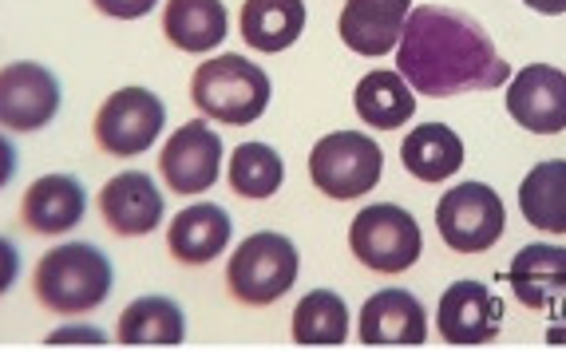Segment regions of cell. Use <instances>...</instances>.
Masks as SVG:
<instances>
[{"mask_svg":"<svg viewBox=\"0 0 566 352\" xmlns=\"http://www.w3.org/2000/svg\"><path fill=\"white\" fill-rule=\"evenodd\" d=\"M112 262L92 242H64L40 254L32 269V294L56 317H84L112 294Z\"/></svg>","mask_w":566,"mask_h":352,"instance_id":"7a4b0ae2","label":"cell"},{"mask_svg":"<svg viewBox=\"0 0 566 352\" xmlns=\"http://www.w3.org/2000/svg\"><path fill=\"white\" fill-rule=\"evenodd\" d=\"M520 210L527 226L566 234V159H543L523 174Z\"/></svg>","mask_w":566,"mask_h":352,"instance_id":"603a6c76","label":"cell"},{"mask_svg":"<svg viewBox=\"0 0 566 352\" xmlns=\"http://www.w3.org/2000/svg\"><path fill=\"white\" fill-rule=\"evenodd\" d=\"M64 92L60 79L36 60H17L0 67V127L9 131H40L60 115Z\"/></svg>","mask_w":566,"mask_h":352,"instance_id":"9c48e42d","label":"cell"},{"mask_svg":"<svg viewBox=\"0 0 566 352\" xmlns=\"http://www.w3.org/2000/svg\"><path fill=\"white\" fill-rule=\"evenodd\" d=\"M115 337L123 344H182L187 341V321H182V309L170 297H139L119 313Z\"/></svg>","mask_w":566,"mask_h":352,"instance_id":"cb8c5ba5","label":"cell"},{"mask_svg":"<svg viewBox=\"0 0 566 352\" xmlns=\"http://www.w3.org/2000/svg\"><path fill=\"white\" fill-rule=\"evenodd\" d=\"M17 274H20V249L9 238H0V297L17 286Z\"/></svg>","mask_w":566,"mask_h":352,"instance_id":"f1b7e54d","label":"cell"},{"mask_svg":"<svg viewBox=\"0 0 566 352\" xmlns=\"http://www.w3.org/2000/svg\"><path fill=\"white\" fill-rule=\"evenodd\" d=\"M360 344H424L428 313L424 301L408 289H380L360 305Z\"/></svg>","mask_w":566,"mask_h":352,"instance_id":"9a60e30c","label":"cell"},{"mask_svg":"<svg viewBox=\"0 0 566 352\" xmlns=\"http://www.w3.org/2000/svg\"><path fill=\"white\" fill-rule=\"evenodd\" d=\"M52 344H72V341H84V344H104L107 333L104 329H95V324H64L56 333H48Z\"/></svg>","mask_w":566,"mask_h":352,"instance_id":"83f0119b","label":"cell"},{"mask_svg":"<svg viewBox=\"0 0 566 352\" xmlns=\"http://www.w3.org/2000/svg\"><path fill=\"white\" fill-rule=\"evenodd\" d=\"M302 269V254L285 234L262 230L250 234L242 246L230 254L227 262V289L234 301L250 305V309H265V305L282 301L297 281Z\"/></svg>","mask_w":566,"mask_h":352,"instance_id":"277c9868","label":"cell"},{"mask_svg":"<svg viewBox=\"0 0 566 352\" xmlns=\"http://www.w3.org/2000/svg\"><path fill=\"white\" fill-rule=\"evenodd\" d=\"M293 341L297 344H345L349 341V305L333 289H313L293 309Z\"/></svg>","mask_w":566,"mask_h":352,"instance_id":"d4e9b609","label":"cell"},{"mask_svg":"<svg viewBox=\"0 0 566 352\" xmlns=\"http://www.w3.org/2000/svg\"><path fill=\"white\" fill-rule=\"evenodd\" d=\"M84 210H87L84 182L72 179V174H44L20 199V222L32 234L56 238V234H67V230H76L84 222Z\"/></svg>","mask_w":566,"mask_h":352,"instance_id":"2e32d148","label":"cell"},{"mask_svg":"<svg viewBox=\"0 0 566 352\" xmlns=\"http://www.w3.org/2000/svg\"><path fill=\"white\" fill-rule=\"evenodd\" d=\"M380 174H385V151L365 131H333L310 151L313 186L333 202L365 199L368 191H377Z\"/></svg>","mask_w":566,"mask_h":352,"instance_id":"5b68a950","label":"cell"},{"mask_svg":"<svg viewBox=\"0 0 566 352\" xmlns=\"http://www.w3.org/2000/svg\"><path fill=\"white\" fill-rule=\"evenodd\" d=\"M159 174L167 191L175 194H202L222 174V135L207 119H190L170 135L159 151Z\"/></svg>","mask_w":566,"mask_h":352,"instance_id":"30bf717a","label":"cell"},{"mask_svg":"<svg viewBox=\"0 0 566 352\" xmlns=\"http://www.w3.org/2000/svg\"><path fill=\"white\" fill-rule=\"evenodd\" d=\"M507 210L488 182H460L436 202V230L455 254H488L503 238Z\"/></svg>","mask_w":566,"mask_h":352,"instance_id":"ba28073f","label":"cell"},{"mask_svg":"<svg viewBox=\"0 0 566 352\" xmlns=\"http://www.w3.org/2000/svg\"><path fill=\"white\" fill-rule=\"evenodd\" d=\"M353 107H357L360 124L377 127V131H397V127L412 124L416 115V92L400 72H368L360 76L357 92H353Z\"/></svg>","mask_w":566,"mask_h":352,"instance_id":"ffe728a7","label":"cell"},{"mask_svg":"<svg viewBox=\"0 0 566 352\" xmlns=\"http://www.w3.org/2000/svg\"><path fill=\"white\" fill-rule=\"evenodd\" d=\"M507 115L531 135L566 131V72L555 64H527L507 84Z\"/></svg>","mask_w":566,"mask_h":352,"instance_id":"7c38bea8","label":"cell"},{"mask_svg":"<svg viewBox=\"0 0 566 352\" xmlns=\"http://www.w3.org/2000/svg\"><path fill=\"white\" fill-rule=\"evenodd\" d=\"M349 249L373 274H405L424 254L420 222L397 202L365 206L349 226Z\"/></svg>","mask_w":566,"mask_h":352,"instance_id":"8992f818","label":"cell"},{"mask_svg":"<svg viewBox=\"0 0 566 352\" xmlns=\"http://www.w3.org/2000/svg\"><path fill=\"white\" fill-rule=\"evenodd\" d=\"M167 124V104L151 87H119L95 111V147L112 159H139L159 143Z\"/></svg>","mask_w":566,"mask_h":352,"instance_id":"52a82bcc","label":"cell"},{"mask_svg":"<svg viewBox=\"0 0 566 352\" xmlns=\"http://www.w3.org/2000/svg\"><path fill=\"white\" fill-rule=\"evenodd\" d=\"M12 174H17V147H12L4 135H0V191H4V186L12 182Z\"/></svg>","mask_w":566,"mask_h":352,"instance_id":"f546056e","label":"cell"},{"mask_svg":"<svg viewBox=\"0 0 566 352\" xmlns=\"http://www.w3.org/2000/svg\"><path fill=\"white\" fill-rule=\"evenodd\" d=\"M92 4L112 20H139L159 9V0H92Z\"/></svg>","mask_w":566,"mask_h":352,"instance_id":"4316f807","label":"cell"},{"mask_svg":"<svg viewBox=\"0 0 566 352\" xmlns=\"http://www.w3.org/2000/svg\"><path fill=\"white\" fill-rule=\"evenodd\" d=\"M527 9H535V12H543V17H563L566 12V0H523Z\"/></svg>","mask_w":566,"mask_h":352,"instance_id":"4dcf8cb0","label":"cell"},{"mask_svg":"<svg viewBox=\"0 0 566 352\" xmlns=\"http://www.w3.org/2000/svg\"><path fill=\"white\" fill-rule=\"evenodd\" d=\"M163 36L179 52H214L230 36V17L222 0H167Z\"/></svg>","mask_w":566,"mask_h":352,"instance_id":"d6986e66","label":"cell"},{"mask_svg":"<svg viewBox=\"0 0 566 352\" xmlns=\"http://www.w3.org/2000/svg\"><path fill=\"white\" fill-rule=\"evenodd\" d=\"M190 99L207 119L222 127H245L270 107V76L238 52L210 56L190 76Z\"/></svg>","mask_w":566,"mask_h":352,"instance_id":"3957f363","label":"cell"},{"mask_svg":"<svg viewBox=\"0 0 566 352\" xmlns=\"http://www.w3.org/2000/svg\"><path fill=\"white\" fill-rule=\"evenodd\" d=\"M234 222L214 202H195L179 210L175 222L167 226V249L179 266H210L218 254H227Z\"/></svg>","mask_w":566,"mask_h":352,"instance_id":"e0dca14e","label":"cell"},{"mask_svg":"<svg viewBox=\"0 0 566 352\" xmlns=\"http://www.w3.org/2000/svg\"><path fill=\"white\" fill-rule=\"evenodd\" d=\"M405 171L420 182H444L463 167V139L448 124L412 127L400 143Z\"/></svg>","mask_w":566,"mask_h":352,"instance_id":"7402d4cb","label":"cell"},{"mask_svg":"<svg viewBox=\"0 0 566 352\" xmlns=\"http://www.w3.org/2000/svg\"><path fill=\"white\" fill-rule=\"evenodd\" d=\"M397 72L416 96L432 99L495 92L507 84V60L495 52L488 29L444 4H420L408 12L397 44Z\"/></svg>","mask_w":566,"mask_h":352,"instance_id":"6da1fadb","label":"cell"},{"mask_svg":"<svg viewBox=\"0 0 566 352\" xmlns=\"http://www.w3.org/2000/svg\"><path fill=\"white\" fill-rule=\"evenodd\" d=\"M507 286L527 309H547L558 297H566V249L547 246V242H531L511 257Z\"/></svg>","mask_w":566,"mask_h":352,"instance_id":"ac0fdd59","label":"cell"},{"mask_svg":"<svg viewBox=\"0 0 566 352\" xmlns=\"http://www.w3.org/2000/svg\"><path fill=\"white\" fill-rule=\"evenodd\" d=\"M282 179L285 162L270 143H242L230 151L227 182L230 191L242 194V199H270V194L282 191Z\"/></svg>","mask_w":566,"mask_h":352,"instance_id":"484cf974","label":"cell"},{"mask_svg":"<svg viewBox=\"0 0 566 352\" xmlns=\"http://www.w3.org/2000/svg\"><path fill=\"white\" fill-rule=\"evenodd\" d=\"M238 29L254 52H285L305 32V0H245Z\"/></svg>","mask_w":566,"mask_h":352,"instance_id":"44dd1931","label":"cell"},{"mask_svg":"<svg viewBox=\"0 0 566 352\" xmlns=\"http://www.w3.org/2000/svg\"><path fill=\"white\" fill-rule=\"evenodd\" d=\"M503 329V301L491 294L483 281H452L440 297L436 309V333L444 337V344L468 349V344H488L495 341Z\"/></svg>","mask_w":566,"mask_h":352,"instance_id":"8fae6325","label":"cell"},{"mask_svg":"<svg viewBox=\"0 0 566 352\" xmlns=\"http://www.w3.org/2000/svg\"><path fill=\"white\" fill-rule=\"evenodd\" d=\"M408 12L412 0H345L337 20L340 44L368 60L385 56L400 44Z\"/></svg>","mask_w":566,"mask_h":352,"instance_id":"5bb4252c","label":"cell"},{"mask_svg":"<svg viewBox=\"0 0 566 352\" xmlns=\"http://www.w3.org/2000/svg\"><path fill=\"white\" fill-rule=\"evenodd\" d=\"M163 214H167V206H163L159 182L147 171H123L107 179L104 191H99V218L119 238L151 234V230H159Z\"/></svg>","mask_w":566,"mask_h":352,"instance_id":"4fadbf2b","label":"cell"}]
</instances>
